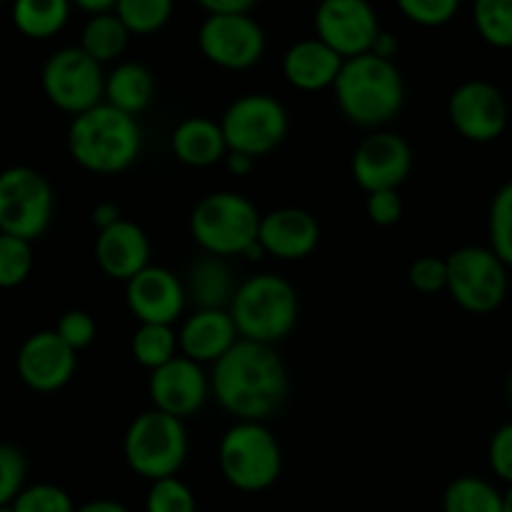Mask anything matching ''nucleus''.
Segmentation results:
<instances>
[{"mask_svg": "<svg viewBox=\"0 0 512 512\" xmlns=\"http://www.w3.org/2000/svg\"><path fill=\"white\" fill-rule=\"evenodd\" d=\"M30 270H33V243L0 233V288H18L28 280Z\"/></svg>", "mask_w": 512, "mask_h": 512, "instance_id": "33", "label": "nucleus"}, {"mask_svg": "<svg viewBox=\"0 0 512 512\" xmlns=\"http://www.w3.org/2000/svg\"><path fill=\"white\" fill-rule=\"evenodd\" d=\"M238 340L230 310H193L178 330L180 355L200 365H215Z\"/></svg>", "mask_w": 512, "mask_h": 512, "instance_id": "21", "label": "nucleus"}, {"mask_svg": "<svg viewBox=\"0 0 512 512\" xmlns=\"http://www.w3.org/2000/svg\"><path fill=\"white\" fill-rule=\"evenodd\" d=\"M130 353L140 368L153 373L180 355L178 333H175L173 325L138 323V330L130 338Z\"/></svg>", "mask_w": 512, "mask_h": 512, "instance_id": "28", "label": "nucleus"}, {"mask_svg": "<svg viewBox=\"0 0 512 512\" xmlns=\"http://www.w3.org/2000/svg\"><path fill=\"white\" fill-rule=\"evenodd\" d=\"M445 512H503V495L483 478L463 475L443 495Z\"/></svg>", "mask_w": 512, "mask_h": 512, "instance_id": "29", "label": "nucleus"}, {"mask_svg": "<svg viewBox=\"0 0 512 512\" xmlns=\"http://www.w3.org/2000/svg\"><path fill=\"white\" fill-rule=\"evenodd\" d=\"M408 283L418 293H440L448 288V260L435 258V255H423V258L413 260L408 270Z\"/></svg>", "mask_w": 512, "mask_h": 512, "instance_id": "39", "label": "nucleus"}, {"mask_svg": "<svg viewBox=\"0 0 512 512\" xmlns=\"http://www.w3.org/2000/svg\"><path fill=\"white\" fill-rule=\"evenodd\" d=\"M263 213L258 205L235 190H215L203 195L190 213L188 228L203 253L218 258H243L258 240Z\"/></svg>", "mask_w": 512, "mask_h": 512, "instance_id": "5", "label": "nucleus"}, {"mask_svg": "<svg viewBox=\"0 0 512 512\" xmlns=\"http://www.w3.org/2000/svg\"><path fill=\"white\" fill-rule=\"evenodd\" d=\"M173 0H118L115 15L123 20L130 35H155L170 23Z\"/></svg>", "mask_w": 512, "mask_h": 512, "instance_id": "31", "label": "nucleus"}, {"mask_svg": "<svg viewBox=\"0 0 512 512\" xmlns=\"http://www.w3.org/2000/svg\"><path fill=\"white\" fill-rule=\"evenodd\" d=\"M148 512H195V495L183 480L163 478L155 480L145 500Z\"/></svg>", "mask_w": 512, "mask_h": 512, "instance_id": "35", "label": "nucleus"}, {"mask_svg": "<svg viewBox=\"0 0 512 512\" xmlns=\"http://www.w3.org/2000/svg\"><path fill=\"white\" fill-rule=\"evenodd\" d=\"M228 153L263 158L288 138L290 118L285 105L270 93H245L225 108L220 118Z\"/></svg>", "mask_w": 512, "mask_h": 512, "instance_id": "10", "label": "nucleus"}, {"mask_svg": "<svg viewBox=\"0 0 512 512\" xmlns=\"http://www.w3.org/2000/svg\"><path fill=\"white\" fill-rule=\"evenodd\" d=\"M503 512H512V485L508 488V493L503 495Z\"/></svg>", "mask_w": 512, "mask_h": 512, "instance_id": "48", "label": "nucleus"}, {"mask_svg": "<svg viewBox=\"0 0 512 512\" xmlns=\"http://www.w3.org/2000/svg\"><path fill=\"white\" fill-rule=\"evenodd\" d=\"M75 512H130L123 503H115V500H93V503L80 505Z\"/></svg>", "mask_w": 512, "mask_h": 512, "instance_id": "47", "label": "nucleus"}, {"mask_svg": "<svg viewBox=\"0 0 512 512\" xmlns=\"http://www.w3.org/2000/svg\"><path fill=\"white\" fill-rule=\"evenodd\" d=\"M70 158L95 175H118L133 168L143 150V128L135 115L100 103L75 115L68 128Z\"/></svg>", "mask_w": 512, "mask_h": 512, "instance_id": "3", "label": "nucleus"}, {"mask_svg": "<svg viewBox=\"0 0 512 512\" xmlns=\"http://www.w3.org/2000/svg\"><path fill=\"white\" fill-rule=\"evenodd\" d=\"M223 478L240 493H263L283 473V448L265 423L235 420L218 443Z\"/></svg>", "mask_w": 512, "mask_h": 512, "instance_id": "6", "label": "nucleus"}, {"mask_svg": "<svg viewBox=\"0 0 512 512\" xmlns=\"http://www.w3.org/2000/svg\"><path fill=\"white\" fill-rule=\"evenodd\" d=\"M28 463L15 445L0 443V508H10L25 488Z\"/></svg>", "mask_w": 512, "mask_h": 512, "instance_id": "37", "label": "nucleus"}, {"mask_svg": "<svg viewBox=\"0 0 512 512\" xmlns=\"http://www.w3.org/2000/svg\"><path fill=\"white\" fill-rule=\"evenodd\" d=\"M398 50H400V43L398 38H395V33H390V30L383 28L378 38H375L373 50H370V53H375L378 58H385V60H395Z\"/></svg>", "mask_w": 512, "mask_h": 512, "instance_id": "44", "label": "nucleus"}, {"mask_svg": "<svg viewBox=\"0 0 512 512\" xmlns=\"http://www.w3.org/2000/svg\"><path fill=\"white\" fill-rule=\"evenodd\" d=\"M448 293L458 308L473 315H488L508 298V265L490 248L465 245L448 255Z\"/></svg>", "mask_w": 512, "mask_h": 512, "instance_id": "8", "label": "nucleus"}, {"mask_svg": "<svg viewBox=\"0 0 512 512\" xmlns=\"http://www.w3.org/2000/svg\"><path fill=\"white\" fill-rule=\"evenodd\" d=\"M155 90H158V83H155L153 70L138 60L118 63L105 75V103L135 118L153 105Z\"/></svg>", "mask_w": 512, "mask_h": 512, "instance_id": "25", "label": "nucleus"}, {"mask_svg": "<svg viewBox=\"0 0 512 512\" xmlns=\"http://www.w3.org/2000/svg\"><path fill=\"white\" fill-rule=\"evenodd\" d=\"M13 512H75L73 500L63 488L50 483H38L23 488V493L10 505Z\"/></svg>", "mask_w": 512, "mask_h": 512, "instance_id": "36", "label": "nucleus"}, {"mask_svg": "<svg viewBox=\"0 0 512 512\" xmlns=\"http://www.w3.org/2000/svg\"><path fill=\"white\" fill-rule=\"evenodd\" d=\"M170 150L178 163L188 165V168H213L220 160H225L228 143H225L220 120L193 115L175 125L173 135H170Z\"/></svg>", "mask_w": 512, "mask_h": 512, "instance_id": "23", "label": "nucleus"}, {"mask_svg": "<svg viewBox=\"0 0 512 512\" xmlns=\"http://www.w3.org/2000/svg\"><path fill=\"white\" fill-rule=\"evenodd\" d=\"M73 8L83 10L88 15H103V13H115V5L118 0H70Z\"/></svg>", "mask_w": 512, "mask_h": 512, "instance_id": "46", "label": "nucleus"}, {"mask_svg": "<svg viewBox=\"0 0 512 512\" xmlns=\"http://www.w3.org/2000/svg\"><path fill=\"white\" fill-rule=\"evenodd\" d=\"M313 28L315 38L348 60L370 53L383 25L370 0H320Z\"/></svg>", "mask_w": 512, "mask_h": 512, "instance_id": "13", "label": "nucleus"}, {"mask_svg": "<svg viewBox=\"0 0 512 512\" xmlns=\"http://www.w3.org/2000/svg\"><path fill=\"white\" fill-rule=\"evenodd\" d=\"M345 58H340L320 38H305L290 45L283 55V75L300 93H318L333 88Z\"/></svg>", "mask_w": 512, "mask_h": 512, "instance_id": "22", "label": "nucleus"}, {"mask_svg": "<svg viewBox=\"0 0 512 512\" xmlns=\"http://www.w3.org/2000/svg\"><path fill=\"white\" fill-rule=\"evenodd\" d=\"M210 388L220 408L235 420L265 423L288 400L290 378L273 345L238 340L213 365Z\"/></svg>", "mask_w": 512, "mask_h": 512, "instance_id": "1", "label": "nucleus"}, {"mask_svg": "<svg viewBox=\"0 0 512 512\" xmlns=\"http://www.w3.org/2000/svg\"><path fill=\"white\" fill-rule=\"evenodd\" d=\"M0 3H5V0H0Z\"/></svg>", "mask_w": 512, "mask_h": 512, "instance_id": "51", "label": "nucleus"}, {"mask_svg": "<svg viewBox=\"0 0 512 512\" xmlns=\"http://www.w3.org/2000/svg\"><path fill=\"white\" fill-rule=\"evenodd\" d=\"M55 333L60 335L65 345L80 353V350L90 348L98 338V323L90 313L85 310H65L63 315L58 318V325H55Z\"/></svg>", "mask_w": 512, "mask_h": 512, "instance_id": "38", "label": "nucleus"}, {"mask_svg": "<svg viewBox=\"0 0 512 512\" xmlns=\"http://www.w3.org/2000/svg\"><path fill=\"white\" fill-rule=\"evenodd\" d=\"M78 353L60 340L55 330H40L20 345L15 370L25 388L35 393H58L73 380Z\"/></svg>", "mask_w": 512, "mask_h": 512, "instance_id": "17", "label": "nucleus"}, {"mask_svg": "<svg viewBox=\"0 0 512 512\" xmlns=\"http://www.w3.org/2000/svg\"><path fill=\"white\" fill-rule=\"evenodd\" d=\"M448 120L470 143H493L508 128V100L490 80H465L450 93Z\"/></svg>", "mask_w": 512, "mask_h": 512, "instance_id": "14", "label": "nucleus"}, {"mask_svg": "<svg viewBox=\"0 0 512 512\" xmlns=\"http://www.w3.org/2000/svg\"><path fill=\"white\" fill-rule=\"evenodd\" d=\"M508 403L512 408V370H510V378H508Z\"/></svg>", "mask_w": 512, "mask_h": 512, "instance_id": "49", "label": "nucleus"}, {"mask_svg": "<svg viewBox=\"0 0 512 512\" xmlns=\"http://www.w3.org/2000/svg\"><path fill=\"white\" fill-rule=\"evenodd\" d=\"M260 245L268 258L305 260L320 245V225L313 213L303 208H275L260 220Z\"/></svg>", "mask_w": 512, "mask_h": 512, "instance_id": "19", "label": "nucleus"}, {"mask_svg": "<svg viewBox=\"0 0 512 512\" xmlns=\"http://www.w3.org/2000/svg\"><path fill=\"white\" fill-rule=\"evenodd\" d=\"M208 15L223 13H250L258 5V0H195Z\"/></svg>", "mask_w": 512, "mask_h": 512, "instance_id": "42", "label": "nucleus"}, {"mask_svg": "<svg viewBox=\"0 0 512 512\" xmlns=\"http://www.w3.org/2000/svg\"><path fill=\"white\" fill-rule=\"evenodd\" d=\"M415 155L408 140L393 130H373L355 148L350 173L358 188L368 193L400 190L413 173Z\"/></svg>", "mask_w": 512, "mask_h": 512, "instance_id": "15", "label": "nucleus"}, {"mask_svg": "<svg viewBox=\"0 0 512 512\" xmlns=\"http://www.w3.org/2000/svg\"><path fill=\"white\" fill-rule=\"evenodd\" d=\"M490 250L512 268V180L500 185L488 213Z\"/></svg>", "mask_w": 512, "mask_h": 512, "instance_id": "32", "label": "nucleus"}, {"mask_svg": "<svg viewBox=\"0 0 512 512\" xmlns=\"http://www.w3.org/2000/svg\"><path fill=\"white\" fill-rule=\"evenodd\" d=\"M240 340L278 345L295 330L300 318V298L293 283L275 273H255L238 283L230 303Z\"/></svg>", "mask_w": 512, "mask_h": 512, "instance_id": "4", "label": "nucleus"}, {"mask_svg": "<svg viewBox=\"0 0 512 512\" xmlns=\"http://www.w3.org/2000/svg\"><path fill=\"white\" fill-rule=\"evenodd\" d=\"M125 303L138 323L175 325L183 318L188 293L183 278L163 265H148L125 283Z\"/></svg>", "mask_w": 512, "mask_h": 512, "instance_id": "18", "label": "nucleus"}, {"mask_svg": "<svg viewBox=\"0 0 512 512\" xmlns=\"http://www.w3.org/2000/svg\"><path fill=\"white\" fill-rule=\"evenodd\" d=\"M473 25L498 50L512 48V0H473Z\"/></svg>", "mask_w": 512, "mask_h": 512, "instance_id": "30", "label": "nucleus"}, {"mask_svg": "<svg viewBox=\"0 0 512 512\" xmlns=\"http://www.w3.org/2000/svg\"><path fill=\"white\" fill-rule=\"evenodd\" d=\"M130 33L123 25V20L115 13H103V15H90L85 20L83 30H80V48L90 55L93 60H98L100 65L113 63L128 48Z\"/></svg>", "mask_w": 512, "mask_h": 512, "instance_id": "27", "label": "nucleus"}, {"mask_svg": "<svg viewBox=\"0 0 512 512\" xmlns=\"http://www.w3.org/2000/svg\"><path fill=\"white\" fill-rule=\"evenodd\" d=\"M73 3L70 0H13L10 18L15 30L30 40H48L63 33Z\"/></svg>", "mask_w": 512, "mask_h": 512, "instance_id": "26", "label": "nucleus"}, {"mask_svg": "<svg viewBox=\"0 0 512 512\" xmlns=\"http://www.w3.org/2000/svg\"><path fill=\"white\" fill-rule=\"evenodd\" d=\"M0 512H13V508H0Z\"/></svg>", "mask_w": 512, "mask_h": 512, "instance_id": "50", "label": "nucleus"}, {"mask_svg": "<svg viewBox=\"0 0 512 512\" xmlns=\"http://www.w3.org/2000/svg\"><path fill=\"white\" fill-rule=\"evenodd\" d=\"M268 38L250 13L205 15L198 28V50L220 70H250L263 60Z\"/></svg>", "mask_w": 512, "mask_h": 512, "instance_id": "12", "label": "nucleus"}, {"mask_svg": "<svg viewBox=\"0 0 512 512\" xmlns=\"http://www.w3.org/2000/svg\"><path fill=\"white\" fill-rule=\"evenodd\" d=\"M188 430L180 418L150 408L135 415L123 438V455L128 468L140 478H175L188 460Z\"/></svg>", "mask_w": 512, "mask_h": 512, "instance_id": "7", "label": "nucleus"}, {"mask_svg": "<svg viewBox=\"0 0 512 512\" xmlns=\"http://www.w3.org/2000/svg\"><path fill=\"white\" fill-rule=\"evenodd\" d=\"M340 113L365 130H383L405 105V80L395 60L375 53L348 58L333 85Z\"/></svg>", "mask_w": 512, "mask_h": 512, "instance_id": "2", "label": "nucleus"}, {"mask_svg": "<svg viewBox=\"0 0 512 512\" xmlns=\"http://www.w3.org/2000/svg\"><path fill=\"white\" fill-rule=\"evenodd\" d=\"M123 220V210H120L118 203H113V200H103V203H98L93 208V213H90V223L100 230H108L110 225L120 223Z\"/></svg>", "mask_w": 512, "mask_h": 512, "instance_id": "43", "label": "nucleus"}, {"mask_svg": "<svg viewBox=\"0 0 512 512\" xmlns=\"http://www.w3.org/2000/svg\"><path fill=\"white\" fill-rule=\"evenodd\" d=\"M365 213H368L370 223L378 228H393L403 218V198L400 190H378V193H368L365 200Z\"/></svg>", "mask_w": 512, "mask_h": 512, "instance_id": "40", "label": "nucleus"}, {"mask_svg": "<svg viewBox=\"0 0 512 512\" xmlns=\"http://www.w3.org/2000/svg\"><path fill=\"white\" fill-rule=\"evenodd\" d=\"M405 20L423 28H440L448 25L460 13L463 0H395Z\"/></svg>", "mask_w": 512, "mask_h": 512, "instance_id": "34", "label": "nucleus"}, {"mask_svg": "<svg viewBox=\"0 0 512 512\" xmlns=\"http://www.w3.org/2000/svg\"><path fill=\"white\" fill-rule=\"evenodd\" d=\"M40 85L50 103L75 115L105 103V70L80 45L55 50L43 65Z\"/></svg>", "mask_w": 512, "mask_h": 512, "instance_id": "11", "label": "nucleus"}, {"mask_svg": "<svg viewBox=\"0 0 512 512\" xmlns=\"http://www.w3.org/2000/svg\"><path fill=\"white\" fill-rule=\"evenodd\" d=\"M53 215V185L40 170L13 165L0 173V233L33 243L43 238Z\"/></svg>", "mask_w": 512, "mask_h": 512, "instance_id": "9", "label": "nucleus"}, {"mask_svg": "<svg viewBox=\"0 0 512 512\" xmlns=\"http://www.w3.org/2000/svg\"><path fill=\"white\" fill-rule=\"evenodd\" d=\"M225 168H228V173L235 175V178H245V175L253 173L255 158H250V155L245 153H228L225 155Z\"/></svg>", "mask_w": 512, "mask_h": 512, "instance_id": "45", "label": "nucleus"}, {"mask_svg": "<svg viewBox=\"0 0 512 512\" xmlns=\"http://www.w3.org/2000/svg\"><path fill=\"white\" fill-rule=\"evenodd\" d=\"M95 263L110 280H133L150 265V240L133 220H120L100 230L95 240Z\"/></svg>", "mask_w": 512, "mask_h": 512, "instance_id": "20", "label": "nucleus"}, {"mask_svg": "<svg viewBox=\"0 0 512 512\" xmlns=\"http://www.w3.org/2000/svg\"><path fill=\"white\" fill-rule=\"evenodd\" d=\"M148 395L155 410L185 420L205 408L213 388H210V375L205 373L203 365L178 355L163 368L150 373Z\"/></svg>", "mask_w": 512, "mask_h": 512, "instance_id": "16", "label": "nucleus"}, {"mask_svg": "<svg viewBox=\"0 0 512 512\" xmlns=\"http://www.w3.org/2000/svg\"><path fill=\"white\" fill-rule=\"evenodd\" d=\"M183 283L188 303H193L195 310H228L238 290L228 260L208 253L190 263Z\"/></svg>", "mask_w": 512, "mask_h": 512, "instance_id": "24", "label": "nucleus"}, {"mask_svg": "<svg viewBox=\"0 0 512 512\" xmlns=\"http://www.w3.org/2000/svg\"><path fill=\"white\" fill-rule=\"evenodd\" d=\"M488 463L500 480L512 485V420L500 425L488 443Z\"/></svg>", "mask_w": 512, "mask_h": 512, "instance_id": "41", "label": "nucleus"}]
</instances>
